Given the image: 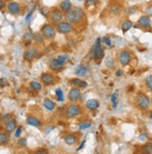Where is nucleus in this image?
<instances>
[{"instance_id":"nucleus-15","label":"nucleus","mask_w":152,"mask_h":154,"mask_svg":"<svg viewBox=\"0 0 152 154\" xmlns=\"http://www.w3.org/2000/svg\"><path fill=\"white\" fill-rule=\"evenodd\" d=\"M137 23L139 24V26L143 27V28H149L151 26V20H150V17L147 16V15H145V16H142L140 17Z\"/></svg>"},{"instance_id":"nucleus-43","label":"nucleus","mask_w":152,"mask_h":154,"mask_svg":"<svg viewBox=\"0 0 152 154\" xmlns=\"http://www.w3.org/2000/svg\"><path fill=\"white\" fill-rule=\"evenodd\" d=\"M121 75H122V71H121V70H118V71L116 72V76H118H118H121Z\"/></svg>"},{"instance_id":"nucleus-40","label":"nucleus","mask_w":152,"mask_h":154,"mask_svg":"<svg viewBox=\"0 0 152 154\" xmlns=\"http://www.w3.org/2000/svg\"><path fill=\"white\" fill-rule=\"evenodd\" d=\"M8 84V82H7V80L6 79H4V78H0V86L1 87H5V86H7Z\"/></svg>"},{"instance_id":"nucleus-46","label":"nucleus","mask_w":152,"mask_h":154,"mask_svg":"<svg viewBox=\"0 0 152 154\" xmlns=\"http://www.w3.org/2000/svg\"><path fill=\"white\" fill-rule=\"evenodd\" d=\"M149 117H150V119H152V112H150V113H149Z\"/></svg>"},{"instance_id":"nucleus-39","label":"nucleus","mask_w":152,"mask_h":154,"mask_svg":"<svg viewBox=\"0 0 152 154\" xmlns=\"http://www.w3.org/2000/svg\"><path fill=\"white\" fill-rule=\"evenodd\" d=\"M87 86H88V84H87V82L81 80V82H80V84H79V88L83 89V88H86Z\"/></svg>"},{"instance_id":"nucleus-6","label":"nucleus","mask_w":152,"mask_h":154,"mask_svg":"<svg viewBox=\"0 0 152 154\" xmlns=\"http://www.w3.org/2000/svg\"><path fill=\"white\" fill-rule=\"evenodd\" d=\"M81 107L79 104H76V102H71L66 109V115L68 118H75L80 114Z\"/></svg>"},{"instance_id":"nucleus-37","label":"nucleus","mask_w":152,"mask_h":154,"mask_svg":"<svg viewBox=\"0 0 152 154\" xmlns=\"http://www.w3.org/2000/svg\"><path fill=\"white\" fill-rule=\"evenodd\" d=\"M12 117H11V114H5L4 116H2V121L4 123H6V122H8V120H10Z\"/></svg>"},{"instance_id":"nucleus-45","label":"nucleus","mask_w":152,"mask_h":154,"mask_svg":"<svg viewBox=\"0 0 152 154\" xmlns=\"http://www.w3.org/2000/svg\"><path fill=\"white\" fill-rule=\"evenodd\" d=\"M85 142H86L85 140H83V141H82V143H81V145H80V147H79V148L78 149V150H79V149H81L83 148V146H84V144H85Z\"/></svg>"},{"instance_id":"nucleus-28","label":"nucleus","mask_w":152,"mask_h":154,"mask_svg":"<svg viewBox=\"0 0 152 154\" xmlns=\"http://www.w3.org/2000/svg\"><path fill=\"white\" fill-rule=\"evenodd\" d=\"M118 91L116 90L112 95H111V102L113 105V108H116L118 105Z\"/></svg>"},{"instance_id":"nucleus-42","label":"nucleus","mask_w":152,"mask_h":154,"mask_svg":"<svg viewBox=\"0 0 152 154\" xmlns=\"http://www.w3.org/2000/svg\"><path fill=\"white\" fill-rule=\"evenodd\" d=\"M6 7L5 0H0V9H3Z\"/></svg>"},{"instance_id":"nucleus-17","label":"nucleus","mask_w":152,"mask_h":154,"mask_svg":"<svg viewBox=\"0 0 152 154\" xmlns=\"http://www.w3.org/2000/svg\"><path fill=\"white\" fill-rule=\"evenodd\" d=\"M63 141L66 142L67 145H74L78 141V137L75 134L70 133V134H67L63 137Z\"/></svg>"},{"instance_id":"nucleus-18","label":"nucleus","mask_w":152,"mask_h":154,"mask_svg":"<svg viewBox=\"0 0 152 154\" xmlns=\"http://www.w3.org/2000/svg\"><path fill=\"white\" fill-rule=\"evenodd\" d=\"M26 124L31 125V126H34V127H40L41 126L40 120H38L35 116H28L26 118Z\"/></svg>"},{"instance_id":"nucleus-24","label":"nucleus","mask_w":152,"mask_h":154,"mask_svg":"<svg viewBox=\"0 0 152 154\" xmlns=\"http://www.w3.org/2000/svg\"><path fill=\"white\" fill-rule=\"evenodd\" d=\"M133 23L131 20H124L123 23H122V24H121V29H122V32H126L127 31H129L130 29H131L132 27H133Z\"/></svg>"},{"instance_id":"nucleus-16","label":"nucleus","mask_w":152,"mask_h":154,"mask_svg":"<svg viewBox=\"0 0 152 154\" xmlns=\"http://www.w3.org/2000/svg\"><path fill=\"white\" fill-rule=\"evenodd\" d=\"M85 106L90 111H95V109L99 108V101L95 100V98H91V100H87Z\"/></svg>"},{"instance_id":"nucleus-14","label":"nucleus","mask_w":152,"mask_h":154,"mask_svg":"<svg viewBox=\"0 0 152 154\" xmlns=\"http://www.w3.org/2000/svg\"><path fill=\"white\" fill-rule=\"evenodd\" d=\"M17 126H18V123H17V121L13 118H11L10 120H8V122L5 123V130L8 134L14 132L15 129L17 128Z\"/></svg>"},{"instance_id":"nucleus-33","label":"nucleus","mask_w":152,"mask_h":154,"mask_svg":"<svg viewBox=\"0 0 152 154\" xmlns=\"http://www.w3.org/2000/svg\"><path fill=\"white\" fill-rule=\"evenodd\" d=\"M80 82H81V79H79V78H73L72 80H70V81H69V83H70L72 85L77 86V87H79V85Z\"/></svg>"},{"instance_id":"nucleus-19","label":"nucleus","mask_w":152,"mask_h":154,"mask_svg":"<svg viewBox=\"0 0 152 154\" xmlns=\"http://www.w3.org/2000/svg\"><path fill=\"white\" fill-rule=\"evenodd\" d=\"M59 8H60V9L62 10L63 13H66V12L68 11V10L71 9L72 3H71L70 0H62V1L60 2Z\"/></svg>"},{"instance_id":"nucleus-35","label":"nucleus","mask_w":152,"mask_h":154,"mask_svg":"<svg viewBox=\"0 0 152 154\" xmlns=\"http://www.w3.org/2000/svg\"><path fill=\"white\" fill-rule=\"evenodd\" d=\"M102 41L105 44L106 46H111V40L109 37H103Z\"/></svg>"},{"instance_id":"nucleus-41","label":"nucleus","mask_w":152,"mask_h":154,"mask_svg":"<svg viewBox=\"0 0 152 154\" xmlns=\"http://www.w3.org/2000/svg\"><path fill=\"white\" fill-rule=\"evenodd\" d=\"M146 12H147L148 15H152V6H149V7H147V8Z\"/></svg>"},{"instance_id":"nucleus-22","label":"nucleus","mask_w":152,"mask_h":154,"mask_svg":"<svg viewBox=\"0 0 152 154\" xmlns=\"http://www.w3.org/2000/svg\"><path fill=\"white\" fill-rule=\"evenodd\" d=\"M75 73L78 77H84L87 75V73H88V68L85 67V66H83V65H80L77 69H76Z\"/></svg>"},{"instance_id":"nucleus-34","label":"nucleus","mask_w":152,"mask_h":154,"mask_svg":"<svg viewBox=\"0 0 152 154\" xmlns=\"http://www.w3.org/2000/svg\"><path fill=\"white\" fill-rule=\"evenodd\" d=\"M21 130H23V127L17 126V128L15 129V137H20V135L21 134Z\"/></svg>"},{"instance_id":"nucleus-20","label":"nucleus","mask_w":152,"mask_h":154,"mask_svg":"<svg viewBox=\"0 0 152 154\" xmlns=\"http://www.w3.org/2000/svg\"><path fill=\"white\" fill-rule=\"evenodd\" d=\"M43 106H44V108L47 109V111H50V112L54 111V109L56 108L55 102L50 100V98H45L44 101H43Z\"/></svg>"},{"instance_id":"nucleus-25","label":"nucleus","mask_w":152,"mask_h":154,"mask_svg":"<svg viewBox=\"0 0 152 154\" xmlns=\"http://www.w3.org/2000/svg\"><path fill=\"white\" fill-rule=\"evenodd\" d=\"M29 85L31 87V89L34 90V91H40L42 89V85L37 81H32Z\"/></svg>"},{"instance_id":"nucleus-3","label":"nucleus","mask_w":152,"mask_h":154,"mask_svg":"<svg viewBox=\"0 0 152 154\" xmlns=\"http://www.w3.org/2000/svg\"><path fill=\"white\" fill-rule=\"evenodd\" d=\"M40 34L44 39L51 40L56 35V28L52 23H46L40 29Z\"/></svg>"},{"instance_id":"nucleus-32","label":"nucleus","mask_w":152,"mask_h":154,"mask_svg":"<svg viewBox=\"0 0 152 154\" xmlns=\"http://www.w3.org/2000/svg\"><path fill=\"white\" fill-rule=\"evenodd\" d=\"M18 145L20 147H23V148L26 147L27 146V140H26V138L25 137H21V138H19V140H18Z\"/></svg>"},{"instance_id":"nucleus-44","label":"nucleus","mask_w":152,"mask_h":154,"mask_svg":"<svg viewBox=\"0 0 152 154\" xmlns=\"http://www.w3.org/2000/svg\"><path fill=\"white\" fill-rule=\"evenodd\" d=\"M41 152L47 153V152H48V150H47V149H38V150L37 151V153H41Z\"/></svg>"},{"instance_id":"nucleus-30","label":"nucleus","mask_w":152,"mask_h":154,"mask_svg":"<svg viewBox=\"0 0 152 154\" xmlns=\"http://www.w3.org/2000/svg\"><path fill=\"white\" fill-rule=\"evenodd\" d=\"M55 94H56V97H57V101L63 102V98H64L63 91H62L60 88H58V89L55 91Z\"/></svg>"},{"instance_id":"nucleus-38","label":"nucleus","mask_w":152,"mask_h":154,"mask_svg":"<svg viewBox=\"0 0 152 154\" xmlns=\"http://www.w3.org/2000/svg\"><path fill=\"white\" fill-rule=\"evenodd\" d=\"M33 12H34V9L31 10V11H29V13L26 15V17H25V21H26V23H29V21H30V20L32 18V15H33Z\"/></svg>"},{"instance_id":"nucleus-13","label":"nucleus","mask_w":152,"mask_h":154,"mask_svg":"<svg viewBox=\"0 0 152 154\" xmlns=\"http://www.w3.org/2000/svg\"><path fill=\"white\" fill-rule=\"evenodd\" d=\"M131 60H132L131 54H130L128 51H121L118 56V61L122 66L128 65L130 63V61H131Z\"/></svg>"},{"instance_id":"nucleus-31","label":"nucleus","mask_w":152,"mask_h":154,"mask_svg":"<svg viewBox=\"0 0 152 154\" xmlns=\"http://www.w3.org/2000/svg\"><path fill=\"white\" fill-rule=\"evenodd\" d=\"M98 1L99 0H85V7L90 8V7L95 6V5H97Z\"/></svg>"},{"instance_id":"nucleus-23","label":"nucleus","mask_w":152,"mask_h":154,"mask_svg":"<svg viewBox=\"0 0 152 154\" xmlns=\"http://www.w3.org/2000/svg\"><path fill=\"white\" fill-rule=\"evenodd\" d=\"M34 38V32H32V31H27L24 32V35L23 36V40L25 42V43H30L32 40H33Z\"/></svg>"},{"instance_id":"nucleus-8","label":"nucleus","mask_w":152,"mask_h":154,"mask_svg":"<svg viewBox=\"0 0 152 154\" xmlns=\"http://www.w3.org/2000/svg\"><path fill=\"white\" fill-rule=\"evenodd\" d=\"M136 101L139 108H141L142 109H148L151 104V101L148 98V97L146 96L145 94H139L136 98Z\"/></svg>"},{"instance_id":"nucleus-48","label":"nucleus","mask_w":152,"mask_h":154,"mask_svg":"<svg viewBox=\"0 0 152 154\" xmlns=\"http://www.w3.org/2000/svg\"><path fill=\"white\" fill-rule=\"evenodd\" d=\"M150 101H151V103H152V98H151V100H150Z\"/></svg>"},{"instance_id":"nucleus-12","label":"nucleus","mask_w":152,"mask_h":154,"mask_svg":"<svg viewBox=\"0 0 152 154\" xmlns=\"http://www.w3.org/2000/svg\"><path fill=\"white\" fill-rule=\"evenodd\" d=\"M40 81L43 85H50L55 81V76H54L51 72H43L40 75Z\"/></svg>"},{"instance_id":"nucleus-47","label":"nucleus","mask_w":152,"mask_h":154,"mask_svg":"<svg viewBox=\"0 0 152 154\" xmlns=\"http://www.w3.org/2000/svg\"><path fill=\"white\" fill-rule=\"evenodd\" d=\"M5 1H8H8H13V0H5Z\"/></svg>"},{"instance_id":"nucleus-1","label":"nucleus","mask_w":152,"mask_h":154,"mask_svg":"<svg viewBox=\"0 0 152 154\" xmlns=\"http://www.w3.org/2000/svg\"><path fill=\"white\" fill-rule=\"evenodd\" d=\"M85 18V12L81 8L72 7L70 10L64 13V19L73 25L81 23Z\"/></svg>"},{"instance_id":"nucleus-21","label":"nucleus","mask_w":152,"mask_h":154,"mask_svg":"<svg viewBox=\"0 0 152 154\" xmlns=\"http://www.w3.org/2000/svg\"><path fill=\"white\" fill-rule=\"evenodd\" d=\"M10 140L9 134L7 132H0V146L7 145Z\"/></svg>"},{"instance_id":"nucleus-29","label":"nucleus","mask_w":152,"mask_h":154,"mask_svg":"<svg viewBox=\"0 0 152 154\" xmlns=\"http://www.w3.org/2000/svg\"><path fill=\"white\" fill-rule=\"evenodd\" d=\"M145 84H146V85H147V88H148L149 90L152 91V74L147 75V76L146 77V79H145Z\"/></svg>"},{"instance_id":"nucleus-9","label":"nucleus","mask_w":152,"mask_h":154,"mask_svg":"<svg viewBox=\"0 0 152 154\" xmlns=\"http://www.w3.org/2000/svg\"><path fill=\"white\" fill-rule=\"evenodd\" d=\"M92 51L94 53V59L102 60L104 57V50L101 46V38H97L92 47Z\"/></svg>"},{"instance_id":"nucleus-7","label":"nucleus","mask_w":152,"mask_h":154,"mask_svg":"<svg viewBox=\"0 0 152 154\" xmlns=\"http://www.w3.org/2000/svg\"><path fill=\"white\" fill-rule=\"evenodd\" d=\"M6 8L8 12L11 15H19L21 11V5L15 1H8V4H6Z\"/></svg>"},{"instance_id":"nucleus-11","label":"nucleus","mask_w":152,"mask_h":154,"mask_svg":"<svg viewBox=\"0 0 152 154\" xmlns=\"http://www.w3.org/2000/svg\"><path fill=\"white\" fill-rule=\"evenodd\" d=\"M81 96V91L80 88L75 86L73 88H71L68 92V100L70 102H77Z\"/></svg>"},{"instance_id":"nucleus-5","label":"nucleus","mask_w":152,"mask_h":154,"mask_svg":"<svg viewBox=\"0 0 152 154\" xmlns=\"http://www.w3.org/2000/svg\"><path fill=\"white\" fill-rule=\"evenodd\" d=\"M55 28L56 31L62 35H68L74 31V25L67 20H62L61 23L56 24Z\"/></svg>"},{"instance_id":"nucleus-10","label":"nucleus","mask_w":152,"mask_h":154,"mask_svg":"<svg viewBox=\"0 0 152 154\" xmlns=\"http://www.w3.org/2000/svg\"><path fill=\"white\" fill-rule=\"evenodd\" d=\"M39 55V51L37 48L33 47L29 49H27L25 52H24V58L26 61H33L37 57H38Z\"/></svg>"},{"instance_id":"nucleus-36","label":"nucleus","mask_w":152,"mask_h":154,"mask_svg":"<svg viewBox=\"0 0 152 154\" xmlns=\"http://www.w3.org/2000/svg\"><path fill=\"white\" fill-rule=\"evenodd\" d=\"M111 11H112L114 14L118 15V14L121 13V8H118V7H113V8H112V10H111Z\"/></svg>"},{"instance_id":"nucleus-2","label":"nucleus","mask_w":152,"mask_h":154,"mask_svg":"<svg viewBox=\"0 0 152 154\" xmlns=\"http://www.w3.org/2000/svg\"><path fill=\"white\" fill-rule=\"evenodd\" d=\"M68 60V55H61L57 58H53L50 60L49 65L50 68L53 71H60L63 68L64 63H66Z\"/></svg>"},{"instance_id":"nucleus-4","label":"nucleus","mask_w":152,"mask_h":154,"mask_svg":"<svg viewBox=\"0 0 152 154\" xmlns=\"http://www.w3.org/2000/svg\"><path fill=\"white\" fill-rule=\"evenodd\" d=\"M64 13L62 11L60 8H53L50 9V11L49 12V20L50 21V23L52 24H57L61 23L62 20H63Z\"/></svg>"},{"instance_id":"nucleus-26","label":"nucleus","mask_w":152,"mask_h":154,"mask_svg":"<svg viewBox=\"0 0 152 154\" xmlns=\"http://www.w3.org/2000/svg\"><path fill=\"white\" fill-rule=\"evenodd\" d=\"M33 40L37 44H43V43H44V37L42 36V35L40 34V32H36V34H34Z\"/></svg>"},{"instance_id":"nucleus-27","label":"nucleus","mask_w":152,"mask_h":154,"mask_svg":"<svg viewBox=\"0 0 152 154\" xmlns=\"http://www.w3.org/2000/svg\"><path fill=\"white\" fill-rule=\"evenodd\" d=\"M92 126V122L91 121H83L79 125V130H84L87 128H90Z\"/></svg>"}]
</instances>
